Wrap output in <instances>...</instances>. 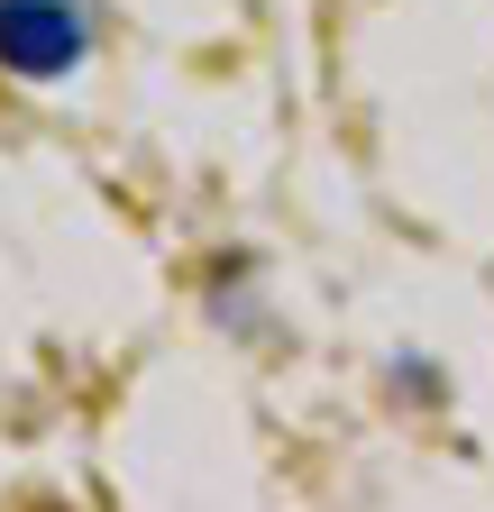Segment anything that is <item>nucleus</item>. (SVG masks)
Here are the masks:
<instances>
[{
	"instance_id": "nucleus-1",
	"label": "nucleus",
	"mask_w": 494,
	"mask_h": 512,
	"mask_svg": "<svg viewBox=\"0 0 494 512\" xmlns=\"http://www.w3.org/2000/svg\"><path fill=\"white\" fill-rule=\"evenodd\" d=\"M0 64L28 83H55L83 64V10L74 0H0Z\"/></svg>"
}]
</instances>
